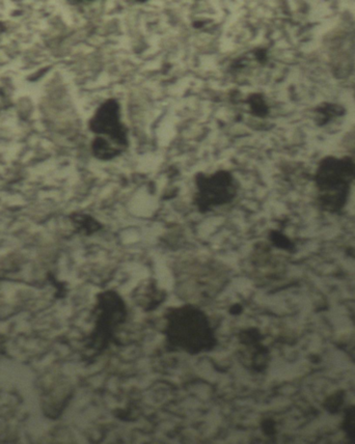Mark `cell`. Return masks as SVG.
I'll use <instances>...</instances> for the list:
<instances>
[{
	"label": "cell",
	"mask_w": 355,
	"mask_h": 444,
	"mask_svg": "<svg viewBox=\"0 0 355 444\" xmlns=\"http://www.w3.org/2000/svg\"><path fill=\"white\" fill-rule=\"evenodd\" d=\"M194 182L195 203L200 211L230 203L238 191L236 179L227 171H217L212 175L198 173Z\"/></svg>",
	"instance_id": "cell-1"
},
{
	"label": "cell",
	"mask_w": 355,
	"mask_h": 444,
	"mask_svg": "<svg viewBox=\"0 0 355 444\" xmlns=\"http://www.w3.org/2000/svg\"><path fill=\"white\" fill-rule=\"evenodd\" d=\"M89 130L97 136L106 137L123 150L129 145L128 129L121 119V105L115 99L102 103L88 122Z\"/></svg>",
	"instance_id": "cell-2"
},
{
	"label": "cell",
	"mask_w": 355,
	"mask_h": 444,
	"mask_svg": "<svg viewBox=\"0 0 355 444\" xmlns=\"http://www.w3.org/2000/svg\"><path fill=\"white\" fill-rule=\"evenodd\" d=\"M122 152L124 150L103 136H96L91 142L92 155L101 161H110L120 156Z\"/></svg>",
	"instance_id": "cell-3"
},
{
	"label": "cell",
	"mask_w": 355,
	"mask_h": 444,
	"mask_svg": "<svg viewBox=\"0 0 355 444\" xmlns=\"http://www.w3.org/2000/svg\"><path fill=\"white\" fill-rule=\"evenodd\" d=\"M245 103L250 107V111L254 116L265 117L269 113V106L263 95L252 94L245 100Z\"/></svg>",
	"instance_id": "cell-4"
},
{
	"label": "cell",
	"mask_w": 355,
	"mask_h": 444,
	"mask_svg": "<svg viewBox=\"0 0 355 444\" xmlns=\"http://www.w3.org/2000/svg\"><path fill=\"white\" fill-rule=\"evenodd\" d=\"M74 222L77 224L80 229H86V231H89V229H94V225H95V221L90 219L87 216H83V215H79V216H75L74 217Z\"/></svg>",
	"instance_id": "cell-5"
},
{
	"label": "cell",
	"mask_w": 355,
	"mask_h": 444,
	"mask_svg": "<svg viewBox=\"0 0 355 444\" xmlns=\"http://www.w3.org/2000/svg\"><path fill=\"white\" fill-rule=\"evenodd\" d=\"M135 2H137V3H140V4H144V3L148 2V0H135Z\"/></svg>",
	"instance_id": "cell-6"
},
{
	"label": "cell",
	"mask_w": 355,
	"mask_h": 444,
	"mask_svg": "<svg viewBox=\"0 0 355 444\" xmlns=\"http://www.w3.org/2000/svg\"><path fill=\"white\" fill-rule=\"evenodd\" d=\"M78 2H92V0H78Z\"/></svg>",
	"instance_id": "cell-7"
}]
</instances>
